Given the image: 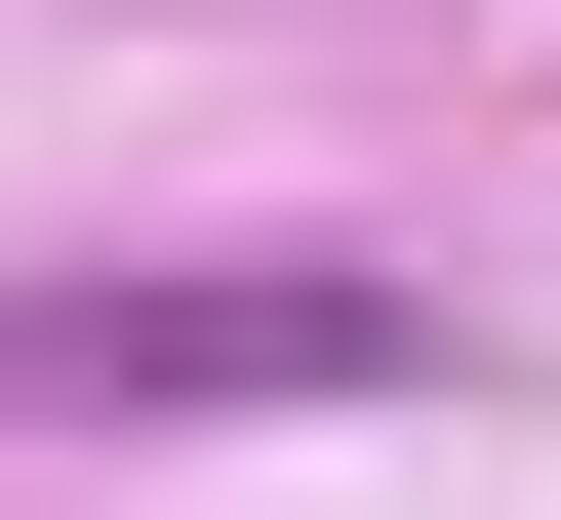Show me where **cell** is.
Masks as SVG:
<instances>
[{
  "label": "cell",
  "mask_w": 561,
  "mask_h": 520,
  "mask_svg": "<svg viewBox=\"0 0 561 520\" xmlns=\"http://www.w3.org/2000/svg\"><path fill=\"white\" fill-rule=\"evenodd\" d=\"M401 280L362 241H201V280H0V440H241V401H401Z\"/></svg>",
  "instance_id": "6da1fadb"
}]
</instances>
